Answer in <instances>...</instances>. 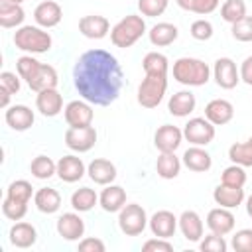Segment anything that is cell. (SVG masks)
<instances>
[{"label": "cell", "mask_w": 252, "mask_h": 252, "mask_svg": "<svg viewBox=\"0 0 252 252\" xmlns=\"http://www.w3.org/2000/svg\"><path fill=\"white\" fill-rule=\"evenodd\" d=\"M6 122L10 128L22 132V130H28L32 124H33V112L32 108H28L26 104H16V106H10L6 110Z\"/></svg>", "instance_id": "obj_18"}, {"label": "cell", "mask_w": 252, "mask_h": 252, "mask_svg": "<svg viewBox=\"0 0 252 252\" xmlns=\"http://www.w3.org/2000/svg\"><path fill=\"white\" fill-rule=\"evenodd\" d=\"M156 169H158V175L163 177V179H173L179 175V169H181V161L179 158L173 154V152H161V156L158 158L156 161Z\"/></svg>", "instance_id": "obj_29"}, {"label": "cell", "mask_w": 252, "mask_h": 252, "mask_svg": "<svg viewBox=\"0 0 252 252\" xmlns=\"http://www.w3.org/2000/svg\"><path fill=\"white\" fill-rule=\"evenodd\" d=\"M144 30H146L144 20H142L140 16L130 14V16L122 18V20L112 28L110 39H112V43H114L116 47H130L132 43H136V41L142 37Z\"/></svg>", "instance_id": "obj_3"}, {"label": "cell", "mask_w": 252, "mask_h": 252, "mask_svg": "<svg viewBox=\"0 0 252 252\" xmlns=\"http://www.w3.org/2000/svg\"><path fill=\"white\" fill-rule=\"evenodd\" d=\"M240 77H242V81H244V83L252 85V55H250V57H246V59L242 61Z\"/></svg>", "instance_id": "obj_51"}, {"label": "cell", "mask_w": 252, "mask_h": 252, "mask_svg": "<svg viewBox=\"0 0 252 252\" xmlns=\"http://www.w3.org/2000/svg\"><path fill=\"white\" fill-rule=\"evenodd\" d=\"M146 211L138 205V203H130L126 207L120 209V215H118V224H120V230L128 236H136L140 234L144 228H146Z\"/></svg>", "instance_id": "obj_6"}, {"label": "cell", "mask_w": 252, "mask_h": 252, "mask_svg": "<svg viewBox=\"0 0 252 252\" xmlns=\"http://www.w3.org/2000/svg\"><path fill=\"white\" fill-rule=\"evenodd\" d=\"M124 203H126V191L118 185H110L100 193V205L108 213L120 211L124 207Z\"/></svg>", "instance_id": "obj_27"}, {"label": "cell", "mask_w": 252, "mask_h": 252, "mask_svg": "<svg viewBox=\"0 0 252 252\" xmlns=\"http://www.w3.org/2000/svg\"><path fill=\"white\" fill-rule=\"evenodd\" d=\"M79 252H104V242L98 238H85L79 244Z\"/></svg>", "instance_id": "obj_50"}, {"label": "cell", "mask_w": 252, "mask_h": 252, "mask_svg": "<svg viewBox=\"0 0 252 252\" xmlns=\"http://www.w3.org/2000/svg\"><path fill=\"white\" fill-rule=\"evenodd\" d=\"M219 6V0H191V12L195 14H211Z\"/></svg>", "instance_id": "obj_48"}, {"label": "cell", "mask_w": 252, "mask_h": 252, "mask_svg": "<svg viewBox=\"0 0 252 252\" xmlns=\"http://www.w3.org/2000/svg\"><path fill=\"white\" fill-rule=\"evenodd\" d=\"M181 138H183V132L173 124H163L154 134V142L159 152H175L181 144Z\"/></svg>", "instance_id": "obj_9"}, {"label": "cell", "mask_w": 252, "mask_h": 252, "mask_svg": "<svg viewBox=\"0 0 252 252\" xmlns=\"http://www.w3.org/2000/svg\"><path fill=\"white\" fill-rule=\"evenodd\" d=\"M73 79L85 100L106 106L116 100L124 83V73L114 55L104 49H89L77 59Z\"/></svg>", "instance_id": "obj_1"}, {"label": "cell", "mask_w": 252, "mask_h": 252, "mask_svg": "<svg viewBox=\"0 0 252 252\" xmlns=\"http://www.w3.org/2000/svg\"><path fill=\"white\" fill-rule=\"evenodd\" d=\"M142 67H144L146 75H167V57L158 51H150L144 57Z\"/></svg>", "instance_id": "obj_34"}, {"label": "cell", "mask_w": 252, "mask_h": 252, "mask_svg": "<svg viewBox=\"0 0 252 252\" xmlns=\"http://www.w3.org/2000/svg\"><path fill=\"white\" fill-rule=\"evenodd\" d=\"M144 252H173V246L165 240V238H156V240H148L142 246Z\"/></svg>", "instance_id": "obj_47"}, {"label": "cell", "mask_w": 252, "mask_h": 252, "mask_svg": "<svg viewBox=\"0 0 252 252\" xmlns=\"http://www.w3.org/2000/svg\"><path fill=\"white\" fill-rule=\"evenodd\" d=\"M37 234H35V228L30 224V222H16L12 228H10V242L18 248H28L35 242Z\"/></svg>", "instance_id": "obj_26"}, {"label": "cell", "mask_w": 252, "mask_h": 252, "mask_svg": "<svg viewBox=\"0 0 252 252\" xmlns=\"http://www.w3.org/2000/svg\"><path fill=\"white\" fill-rule=\"evenodd\" d=\"M201 250L203 252H224L226 250V242L220 234H209L203 242H201Z\"/></svg>", "instance_id": "obj_46"}, {"label": "cell", "mask_w": 252, "mask_h": 252, "mask_svg": "<svg viewBox=\"0 0 252 252\" xmlns=\"http://www.w3.org/2000/svg\"><path fill=\"white\" fill-rule=\"evenodd\" d=\"M94 203H96V193L89 187H81L71 195V205L77 211H89L94 207Z\"/></svg>", "instance_id": "obj_36"}, {"label": "cell", "mask_w": 252, "mask_h": 252, "mask_svg": "<svg viewBox=\"0 0 252 252\" xmlns=\"http://www.w3.org/2000/svg\"><path fill=\"white\" fill-rule=\"evenodd\" d=\"M32 189H33V187H32L26 179H18V181H12V183L8 185V195H6V197L16 199V201H20V203H28L30 197H32Z\"/></svg>", "instance_id": "obj_38"}, {"label": "cell", "mask_w": 252, "mask_h": 252, "mask_svg": "<svg viewBox=\"0 0 252 252\" xmlns=\"http://www.w3.org/2000/svg\"><path fill=\"white\" fill-rule=\"evenodd\" d=\"M108 28H110L108 20L104 16H98V14L83 16L79 20V32L85 37H91V39H102L108 33Z\"/></svg>", "instance_id": "obj_10"}, {"label": "cell", "mask_w": 252, "mask_h": 252, "mask_svg": "<svg viewBox=\"0 0 252 252\" xmlns=\"http://www.w3.org/2000/svg\"><path fill=\"white\" fill-rule=\"evenodd\" d=\"M244 181H246V173H244L242 165H238V163H234V165H230V167H226V169L222 171V183H224V185L242 187Z\"/></svg>", "instance_id": "obj_40"}, {"label": "cell", "mask_w": 252, "mask_h": 252, "mask_svg": "<svg viewBox=\"0 0 252 252\" xmlns=\"http://www.w3.org/2000/svg\"><path fill=\"white\" fill-rule=\"evenodd\" d=\"M179 228H181L183 236L191 242H195L203 236V222H201V219L195 211H185L179 217Z\"/></svg>", "instance_id": "obj_24"}, {"label": "cell", "mask_w": 252, "mask_h": 252, "mask_svg": "<svg viewBox=\"0 0 252 252\" xmlns=\"http://www.w3.org/2000/svg\"><path fill=\"white\" fill-rule=\"evenodd\" d=\"M213 197H215L217 205L226 207V209H232V207H238V205L242 203V199H244V191H242V187H232V185H224V183H220V185L215 189Z\"/></svg>", "instance_id": "obj_23"}, {"label": "cell", "mask_w": 252, "mask_h": 252, "mask_svg": "<svg viewBox=\"0 0 252 252\" xmlns=\"http://www.w3.org/2000/svg\"><path fill=\"white\" fill-rule=\"evenodd\" d=\"M207 224H209V228H211L215 234L224 236V234L230 232L232 226H234V215H232L226 207L213 209V211H209V215H207Z\"/></svg>", "instance_id": "obj_17"}, {"label": "cell", "mask_w": 252, "mask_h": 252, "mask_svg": "<svg viewBox=\"0 0 252 252\" xmlns=\"http://www.w3.org/2000/svg\"><path fill=\"white\" fill-rule=\"evenodd\" d=\"M183 163L191 169V171H207L211 167V156L199 148V146H193L189 150H185L183 154Z\"/></svg>", "instance_id": "obj_28"}, {"label": "cell", "mask_w": 252, "mask_h": 252, "mask_svg": "<svg viewBox=\"0 0 252 252\" xmlns=\"http://www.w3.org/2000/svg\"><path fill=\"white\" fill-rule=\"evenodd\" d=\"M96 142V130L89 126H69L65 132V144L75 152H89Z\"/></svg>", "instance_id": "obj_7"}, {"label": "cell", "mask_w": 252, "mask_h": 252, "mask_svg": "<svg viewBox=\"0 0 252 252\" xmlns=\"http://www.w3.org/2000/svg\"><path fill=\"white\" fill-rule=\"evenodd\" d=\"M30 169H32L33 177H37V179H49L53 173H57V163H53V159L47 158V156H37V158H33Z\"/></svg>", "instance_id": "obj_35"}, {"label": "cell", "mask_w": 252, "mask_h": 252, "mask_svg": "<svg viewBox=\"0 0 252 252\" xmlns=\"http://www.w3.org/2000/svg\"><path fill=\"white\" fill-rule=\"evenodd\" d=\"M183 136L195 146H207L215 138V126L207 118H191L185 124Z\"/></svg>", "instance_id": "obj_8"}, {"label": "cell", "mask_w": 252, "mask_h": 252, "mask_svg": "<svg viewBox=\"0 0 252 252\" xmlns=\"http://www.w3.org/2000/svg\"><path fill=\"white\" fill-rule=\"evenodd\" d=\"M0 85H2V87H6L12 94H16V93L20 91V79H18L14 73H10V71L0 73Z\"/></svg>", "instance_id": "obj_49"}, {"label": "cell", "mask_w": 252, "mask_h": 252, "mask_svg": "<svg viewBox=\"0 0 252 252\" xmlns=\"http://www.w3.org/2000/svg\"><path fill=\"white\" fill-rule=\"evenodd\" d=\"M177 4H179L183 10H189V12H191V0H177Z\"/></svg>", "instance_id": "obj_53"}, {"label": "cell", "mask_w": 252, "mask_h": 252, "mask_svg": "<svg viewBox=\"0 0 252 252\" xmlns=\"http://www.w3.org/2000/svg\"><path fill=\"white\" fill-rule=\"evenodd\" d=\"M57 232L65 240H77L85 232V222L75 213H65L57 219Z\"/></svg>", "instance_id": "obj_14"}, {"label": "cell", "mask_w": 252, "mask_h": 252, "mask_svg": "<svg viewBox=\"0 0 252 252\" xmlns=\"http://www.w3.org/2000/svg\"><path fill=\"white\" fill-rule=\"evenodd\" d=\"M195 108V94L189 91H179L169 98L167 110L173 116H187L189 112H193Z\"/></svg>", "instance_id": "obj_25"}, {"label": "cell", "mask_w": 252, "mask_h": 252, "mask_svg": "<svg viewBox=\"0 0 252 252\" xmlns=\"http://www.w3.org/2000/svg\"><path fill=\"white\" fill-rule=\"evenodd\" d=\"M150 228H152L154 236H158V238H169V236L175 234L177 219L169 211H158L150 219Z\"/></svg>", "instance_id": "obj_13"}, {"label": "cell", "mask_w": 252, "mask_h": 252, "mask_svg": "<svg viewBox=\"0 0 252 252\" xmlns=\"http://www.w3.org/2000/svg\"><path fill=\"white\" fill-rule=\"evenodd\" d=\"M89 177H91L94 183H98V185H108V183L114 181V177H116V167H114V163L108 161V159H102V158L93 159V161L89 163Z\"/></svg>", "instance_id": "obj_19"}, {"label": "cell", "mask_w": 252, "mask_h": 252, "mask_svg": "<svg viewBox=\"0 0 252 252\" xmlns=\"http://www.w3.org/2000/svg\"><path fill=\"white\" fill-rule=\"evenodd\" d=\"M232 248L236 252H252V228H242L232 236Z\"/></svg>", "instance_id": "obj_44"}, {"label": "cell", "mask_w": 252, "mask_h": 252, "mask_svg": "<svg viewBox=\"0 0 252 252\" xmlns=\"http://www.w3.org/2000/svg\"><path fill=\"white\" fill-rule=\"evenodd\" d=\"M246 211H248V215L252 217V195H250L248 201H246Z\"/></svg>", "instance_id": "obj_54"}, {"label": "cell", "mask_w": 252, "mask_h": 252, "mask_svg": "<svg viewBox=\"0 0 252 252\" xmlns=\"http://www.w3.org/2000/svg\"><path fill=\"white\" fill-rule=\"evenodd\" d=\"M57 175L67 181V183H75L85 175V163L81 158L77 156H63L57 161Z\"/></svg>", "instance_id": "obj_12"}, {"label": "cell", "mask_w": 252, "mask_h": 252, "mask_svg": "<svg viewBox=\"0 0 252 252\" xmlns=\"http://www.w3.org/2000/svg\"><path fill=\"white\" fill-rule=\"evenodd\" d=\"M6 2H14V4H20V2H24V0H6Z\"/></svg>", "instance_id": "obj_55"}, {"label": "cell", "mask_w": 252, "mask_h": 252, "mask_svg": "<svg viewBox=\"0 0 252 252\" xmlns=\"http://www.w3.org/2000/svg\"><path fill=\"white\" fill-rule=\"evenodd\" d=\"M191 35H193L195 39H199V41L209 39V37L213 35V26H211V22H207V20H195V22L191 24Z\"/></svg>", "instance_id": "obj_45"}, {"label": "cell", "mask_w": 252, "mask_h": 252, "mask_svg": "<svg viewBox=\"0 0 252 252\" xmlns=\"http://www.w3.org/2000/svg\"><path fill=\"white\" fill-rule=\"evenodd\" d=\"M165 89H167L165 75H146L138 87V102L144 108H156L161 102Z\"/></svg>", "instance_id": "obj_5"}, {"label": "cell", "mask_w": 252, "mask_h": 252, "mask_svg": "<svg viewBox=\"0 0 252 252\" xmlns=\"http://www.w3.org/2000/svg\"><path fill=\"white\" fill-rule=\"evenodd\" d=\"M59 205H61V195L53 187H41V189H37V193H35V207L41 213L51 215V213H55L59 209Z\"/></svg>", "instance_id": "obj_30"}, {"label": "cell", "mask_w": 252, "mask_h": 252, "mask_svg": "<svg viewBox=\"0 0 252 252\" xmlns=\"http://www.w3.org/2000/svg\"><path fill=\"white\" fill-rule=\"evenodd\" d=\"M209 65L201 59H193V57H181L173 63V77L183 83V85H193V87H201L209 81Z\"/></svg>", "instance_id": "obj_2"}, {"label": "cell", "mask_w": 252, "mask_h": 252, "mask_svg": "<svg viewBox=\"0 0 252 252\" xmlns=\"http://www.w3.org/2000/svg\"><path fill=\"white\" fill-rule=\"evenodd\" d=\"M24 22V8L14 2L0 0V26L4 28H14Z\"/></svg>", "instance_id": "obj_31"}, {"label": "cell", "mask_w": 252, "mask_h": 252, "mask_svg": "<svg viewBox=\"0 0 252 252\" xmlns=\"http://www.w3.org/2000/svg\"><path fill=\"white\" fill-rule=\"evenodd\" d=\"M10 94H12V93H10L6 87L0 85V106H2V108L8 106V102H10Z\"/></svg>", "instance_id": "obj_52"}, {"label": "cell", "mask_w": 252, "mask_h": 252, "mask_svg": "<svg viewBox=\"0 0 252 252\" xmlns=\"http://www.w3.org/2000/svg\"><path fill=\"white\" fill-rule=\"evenodd\" d=\"M65 120L69 126H89L93 122V108L83 100H71L65 106Z\"/></svg>", "instance_id": "obj_16"}, {"label": "cell", "mask_w": 252, "mask_h": 252, "mask_svg": "<svg viewBox=\"0 0 252 252\" xmlns=\"http://www.w3.org/2000/svg\"><path fill=\"white\" fill-rule=\"evenodd\" d=\"M35 104L43 116H55V114H59V110L63 106V98L55 89H45L37 94Z\"/></svg>", "instance_id": "obj_21"}, {"label": "cell", "mask_w": 252, "mask_h": 252, "mask_svg": "<svg viewBox=\"0 0 252 252\" xmlns=\"http://www.w3.org/2000/svg\"><path fill=\"white\" fill-rule=\"evenodd\" d=\"M177 28L173 24H167V22H161V24H156L152 30H150V41L158 47L161 45H169L177 39Z\"/></svg>", "instance_id": "obj_32"}, {"label": "cell", "mask_w": 252, "mask_h": 252, "mask_svg": "<svg viewBox=\"0 0 252 252\" xmlns=\"http://www.w3.org/2000/svg\"><path fill=\"white\" fill-rule=\"evenodd\" d=\"M234 114V108L228 100L224 98H215L205 106V116L213 124H226Z\"/></svg>", "instance_id": "obj_20"}, {"label": "cell", "mask_w": 252, "mask_h": 252, "mask_svg": "<svg viewBox=\"0 0 252 252\" xmlns=\"http://www.w3.org/2000/svg\"><path fill=\"white\" fill-rule=\"evenodd\" d=\"M39 61L37 59H33V57H30V55H22L18 61H16V67H18V75L22 77V79H26V81H30L33 75H35V71L39 69Z\"/></svg>", "instance_id": "obj_39"}, {"label": "cell", "mask_w": 252, "mask_h": 252, "mask_svg": "<svg viewBox=\"0 0 252 252\" xmlns=\"http://www.w3.org/2000/svg\"><path fill=\"white\" fill-rule=\"evenodd\" d=\"M14 43L18 49L32 51V53H43L51 47V35L35 26H22L14 33Z\"/></svg>", "instance_id": "obj_4"}, {"label": "cell", "mask_w": 252, "mask_h": 252, "mask_svg": "<svg viewBox=\"0 0 252 252\" xmlns=\"http://www.w3.org/2000/svg\"><path fill=\"white\" fill-rule=\"evenodd\" d=\"M138 8L144 16H150V18H156L159 14L165 12L167 8V0H138Z\"/></svg>", "instance_id": "obj_43"}, {"label": "cell", "mask_w": 252, "mask_h": 252, "mask_svg": "<svg viewBox=\"0 0 252 252\" xmlns=\"http://www.w3.org/2000/svg\"><path fill=\"white\" fill-rule=\"evenodd\" d=\"M228 158L242 165V167H248L252 165V138L246 140V142H238V144H232L228 148Z\"/></svg>", "instance_id": "obj_33"}, {"label": "cell", "mask_w": 252, "mask_h": 252, "mask_svg": "<svg viewBox=\"0 0 252 252\" xmlns=\"http://www.w3.org/2000/svg\"><path fill=\"white\" fill-rule=\"evenodd\" d=\"M26 211H28V203H20V201L10 199V197H6L2 203V213L12 220H20L26 215Z\"/></svg>", "instance_id": "obj_41"}, {"label": "cell", "mask_w": 252, "mask_h": 252, "mask_svg": "<svg viewBox=\"0 0 252 252\" xmlns=\"http://www.w3.org/2000/svg\"><path fill=\"white\" fill-rule=\"evenodd\" d=\"M220 16H222V20H226L230 24L242 20L246 16V2L244 0H226L220 8Z\"/></svg>", "instance_id": "obj_37"}, {"label": "cell", "mask_w": 252, "mask_h": 252, "mask_svg": "<svg viewBox=\"0 0 252 252\" xmlns=\"http://www.w3.org/2000/svg\"><path fill=\"white\" fill-rule=\"evenodd\" d=\"M61 16H63L61 6L57 2H53V0H45V2L37 4V8L33 10V18H35V22L41 28H53V26H57L61 22Z\"/></svg>", "instance_id": "obj_15"}, {"label": "cell", "mask_w": 252, "mask_h": 252, "mask_svg": "<svg viewBox=\"0 0 252 252\" xmlns=\"http://www.w3.org/2000/svg\"><path fill=\"white\" fill-rule=\"evenodd\" d=\"M215 79L217 85L222 89H234L238 83V71L232 59L228 57H220L215 61Z\"/></svg>", "instance_id": "obj_11"}, {"label": "cell", "mask_w": 252, "mask_h": 252, "mask_svg": "<svg viewBox=\"0 0 252 252\" xmlns=\"http://www.w3.org/2000/svg\"><path fill=\"white\" fill-rule=\"evenodd\" d=\"M28 85H30L32 91H37V93H41L45 89H55V85H57V71L51 65L41 63L39 69L35 71V75L28 81Z\"/></svg>", "instance_id": "obj_22"}, {"label": "cell", "mask_w": 252, "mask_h": 252, "mask_svg": "<svg viewBox=\"0 0 252 252\" xmlns=\"http://www.w3.org/2000/svg\"><path fill=\"white\" fill-rule=\"evenodd\" d=\"M232 35L238 41H252V16H244L242 20L232 24Z\"/></svg>", "instance_id": "obj_42"}]
</instances>
